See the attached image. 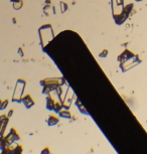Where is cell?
<instances>
[{
	"label": "cell",
	"mask_w": 147,
	"mask_h": 154,
	"mask_svg": "<svg viewBox=\"0 0 147 154\" xmlns=\"http://www.w3.org/2000/svg\"><path fill=\"white\" fill-rule=\"evenodd\" d=\"M7 123H8V118L3 115L0 118V137L4 136V132H5Z\"/></svg>",
	"instance_id": "3957f363"
},
{
	"label": "cell",
	"mask_w": 147,
	"mask_h": 154,
	"mask_svg": "<svg viewBox=\"0 0 147 154\" xmlns=\"http://www.w3.org/2000/svg\"><path fill=\"white\" fill-rule=\"evenodd\" d=\"M6 147H9V146H8V144H7L5 137L1 136L0 137V150H3V149L6 148Z\"/></svg>",
	"instance_id": "8992f818"
},
{
	"label": "cell",
	"mask_w": 147,
	"mask_h": 154,
	"mask_svg": "<svg viewBox=\"0 0 147 154\" xmlns=\"http://www.w3.org/2000/svg\"><path fill=\"white\" fill-rule=\"evenodd\" d=\"M46 108L49 109V110H54V103L53 99H51V97H47Z\"/></svg>",
	"instance_id": "52a82bcc"
},
{
	"label": "cell",
	"mask_w": 147,
	"mask_h": 154,
	"mask_svg": "<svg viewBox=\"0 0 147 154\" xmlns=\"http://www.w3.org/2000/svg\"><path fill=\"white\" fill-rule=\"evenodd\" d=\"M25 86V82L22 80H19L17 82V85H16L15 91H14V95H13V101L14 102H19L21 100V96L23 94V89H24Z\"/></svg>",
	"instance_id": "6da1fadb"
},
{
	"label": "cell",
	"mask_w": 147,
	"mask_h": 154,
	"mask_svg": "<svg viewBox=\"0 0 147 154\" xmlns=\"http://www.w3.org/2000/svg\"><path fill=\"white\" fill-rule=\"evenodd\" d=\"M61 108H63V106H61L60 103H56V104H54V112L60 113L61 111Z\"/></svg>",
	"instance_id": "30bf717a"
},
{
	"label": "cell",
	"mask_w": 147,
	"mask_h": 154,
	"mask_svg": "<svg viewBox=\"0 0 147 154\" xmlns=\"http://www.w3.org/2000/svg\"><path fill=\"white\" fill-rule=\"evenodd\" d=\"M21 100H22L23 104H24V106H25V107H26L27 109H29L30 107H31V106L34 105V101L32 100L31 97H30L29 95H26L25 97H23V98L21 99Z\"/></svg>",
	"instance_id": "277c9868"
},
{
	"label": "cell",
	"mask_w": 147,
	"mask_h": 154,
	"mask_svg": "<svg viewBox=\"0 0 147 154\" xmlns=\"http://www.w3.org/2000/svg\"><path fill=\"white\" fill-rule=\"evenodd\" d=\"M5 139H6V141H7V144H8V146H10L11 144L14 143L15 141L19 140V135L17 134L16 130L14 129V128H12V129L10 130V132H9V134L5 136Z\"/></svg>",
	"instance_id": "7a4b0ae2"
},
{
	"label": "cell",
	"mask_w": 147,
	"mask_h": 154,
	"mask_svg": "<svg viewBox=\"0 0 147 154\" xmlns=\"http://www.w3.org/2000/svg\"><path fill=\"white\" fill-rule=\"evenodd\" d=\"M22 146L16 145L15 147L12 149V154H22Z\"/></svg>",
	"instance_id": "ba28073f"
},
{
	"label": "cell",
	"mask_w": 147,
	"mask_h": 154,
	"mask_svg": "<svg viewBox=\"0 0 147 154\" xmlns=\"http://www.w3.org/2000/svg\"><path fill=\"white\" fill-rule=\"evenodd\" d=\"M60 116L61 118H67V119H70V118H71V113L69 112V111H61Z\"/></svg>",
	"instance_id": "9c48e42d"
},
{
	"label": "cell",
	"mask_w": 147,
	"mask_h": 154,
	"mask_svg": "<svg viewBox=\"0 0 147 154\" xmlns=\"http://www.w3.org/2000/svg\"><path fill=\"white\" fill-rule=\"evenodd\" d=\"M59 123V119L54 116H49V118L47 119V125L49 126H54Z\"/></svg>",
	"instance_id": "5b68a950"
},
{
	"label": "cell",
	"mask_w": 147,
	"mask_h": 154,
	"mask_svg": "<svg viewBox=\"0 0 147 154\" xmlns=\"http://www.w3.org/2000/svg\"><path fill=\"white\" fill-rule=\"evenodd\" d=\"M0 154H12V149L10 147H6L4 148L3 150H1V153Z\"/></svg>",
	"instance_id": "8fae6325"
},
{
	"label": "cell",
	"mask_w": 147,
	"mask_h": 154,
	"mask_svg": "<svg viewBox=\"0 0 147 154\" xmlns=\"http://www.w3.org/2000/svg\"><path fill=\"white\" fill-rule=\"evenodd\" d=\"M40 154H51V151H49V147H46L44 148L41 150V152H40Z\"/></svg>",
	"instance_id": "7c38bea8"
},
{
	"label": "cell",
	"mask_w": 147,
	"mask_h": 154,
	"mask_svg": "<svg viewBox=\"0 0 147 154\" xmlns=\"http://www.w3.org/2000/svg\"><path fill=\"white\" fill-rule=\"evenodd\" d=\"M12 113H13V111H12V110H11V111H10V112H9V113H8V116H7V117H11V115H12Z\"/></svg>",
	"instance_id": "4fadbf2b"
}]
</instances>
